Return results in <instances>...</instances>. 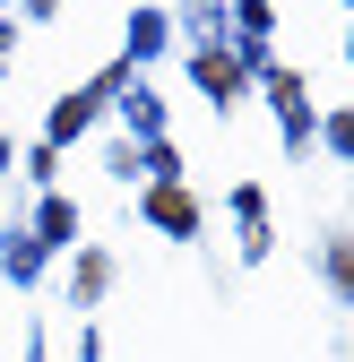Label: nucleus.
Returning a JSON list of instances; mask_svg holds the SVG:
<instances>
[{"instance_id": "7ed1b4c3", "label": "nucleus", "mask_w": 354, "mask_h": 362, "mask_svg": "<svg viewBox=\"0 0 354 362\" xmlns=\"http://www.w3.org/2000/svg\"><path fill=\"white\" fill-rule=\"evenodd\" d=\"M337 276H346V285H354V250H337Z\"/></svg>"}, {"instance_id": "f03ea898", "label": "nucleus", "mask_w": 354, "mask_h": 362, "mask_svg": "<svg viewBox=\"0 0 354 362\" xmlns=\"http://www.w3.org/2000/svg\"><path fill=\"white\" fill-rule=\"evenodd\" d=\"M199 86H207V95H234V61L207 52V61H199Z\"/></svg>"}, {"instance_id": "f257e3e1", "label": "nucleus", "mask_w": 354, "mask_h": 362, "mask_svg": "<svg viewBox=\"0 0 354 362\" xmlns=\"http://www.w3.org/2000/svg\"><path fill=\"white\" fill-rule=\"evenodd\" d=\"M147 207H156V224H173V233H190V199H182V190H156Z\"/></svg>"}]
</instances>
